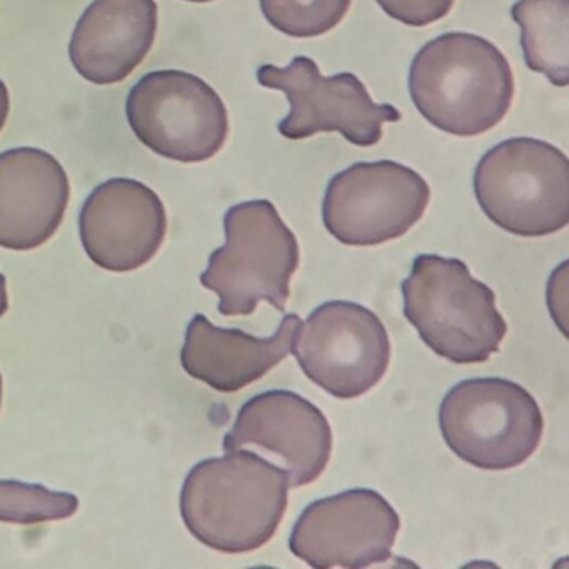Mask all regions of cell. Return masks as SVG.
<instances>
[{"mask_svg": "<svg viewBox=\"0 0 569 569\" xmlns=\"http://www.w3.org/2000/svg\"><path fill=\"white\" fill-rule=\"evenodd\" d=\"M284 469L248 449L198 462L181 489L186 528L208 548L242 555L271 541L288 509Z\"/></svg>", "mask_w": 569, "mask_h": 569, "instance_id": "obj_1", "label": "cell"}, {"mask_svg": "<svg viewBox=\"0 0 569 569\" xmlns=\"http://www.w3.org/2000/svg\"><path fill=\"white\" fill-rule=\"evenodd\" d=\"M409 92L422 118L459 138L485 134L508 114L515 76L502 52L468 32L428 42L409 69Z\"/></svg>", "mask_w": 569, "mask_h": 569, "instance_id": "obj_2", "label": "cell"}, {"mask_svg": "<svg viewBox=\"0 0 569 569\" xmlns=\"http://www.w3.org/2000/svg\"><path fill=\"white\" fill-rule=\"evenodd\" d=\"M405 316L422 342L456 365H479L499 351L508 332L496 296L459 259L421 254L402 281Z\"/></svg>", "mask_w": 569, "mask_h": 569, "instance_id": "obj_3", "label": "cell"}, {"mask_svg": "<svg viewBox=\"0 0 569 569\" xmlns=\"http://www.w3.org/2000/svg\"><path fill=\"white\" fill-rule=\"evenodd\" d=\"M226 244L209 258L201 284L222 316H251L259 302L284 311L299 268V244L272 202L248 201L224 216Z\"/></svg>", "mask_w": 569, "mask_h": 569, "instance_id": "obj_4", "label": "cell"}, {"mask_svg": "<svg viewBox=\"0 0 569 569\" xmlns=\"http://www.w3.org/2000/svg\"><path fill=\"white\" fill-rule=\"evenodd\" d=\"M482 212L521 238L555 234L569 222V162L538 139L515 138L489 149L475 171Z\"/></svg>", "mask_w": 569, "mask_h": 569, "instance_id": "obj_5", "label": "cell"}, {"mask_svg": "<svg viewBox=\"0 0 569 569\" xmlns=\"http://www.w3.org/2000/svg\"><path fill=\"white\" fill-rule=\"evenodd\" d=\"M439 428L462 461L505 471L535 455L545 419L522 386L501 378H475L449 389L439 408Z\"/></svg>", "mask_w": 569, "mask_h": 569, "instance_id": "obj_6", "label": "cell"}, {"mask_svg": "<svg viewBox=\"0 0 569 569\" xmlns=\"http://www.w3.org/2000/svg\"><path fill=\"white\" fill-rule=\"evenodd\" d=\"M136 138L156 154L194 164L214 158L228 141L229 118L218 92L198 76L149 72L126 102Z\"/></svg>", "mask_w": 569, "mask_h": 569, "instance_id": "obj_7", "label": "cell"}, {"mask_svg": "<svg viewBox=\"0 0 569 569\" xmlns=\"http://www.w3.org/2000/svg\"><path fill=\"white\" fill-rule=\"evenodd\" d=\"M428 182L395 161L356 162L326 189L322 221L346 246L385 244L405 236L425 216Z\"/></svg>", "mask_w": 569, "mask_h": 569, "instance_id": "obj_8", "label": "cell"}, {"mask_svg": "<svg viewBox=\"0 0 569 569\" xmlns=\"http://www.w3.org/2000/svg\"><path fill=\"white\" fill-rule=\"evenodd\" d=\"M291 351L302 372L338 399L366 395L391 361V341L381 319L349 301L315 309L296 332Z\"/></svg>", "mask_w": 569, "mask_h": 569, "instance_id": "obj_9", "label": "cell"}, {"mask_svg": "<svg viewBox=\"0 0 569 569\" xmlns=\"http://www.w3.org/2000/svg\"><path fill=\"white\" fill-rule=\"evenodd\" d=\"M258 81L288 98L291 111L279 122V132L291 141L336 131L351 144L369 148L381 141L385 122L401 121L395 106L372 102L361 79L351 72L322 78L318 64L306 56L292 59L288 68L261 66Z\"/></svg>", "mask_w": 569, "mask_h": 569, "instance_id": "obj_10", "label": "cell"}, {"mask_svg": "<svg viewBox=\"0 0 569 569\" xmlns=\"http://www.w3.org/2000/svg\"><path fill=\"white\" fill-rule=\"evenodd\" d=\"M401 519L375 489H349L311 502L292 528L289 549L312 568L361 569L391 558Z\"/></svg>", "mask_w": 569, "mask_h": 569, "instance_id": "obj_11", "label": "cell"}, {"mask_svg": "<svg viewBox=\"0 0 569 569\" xmlns=\"http://www.w3.org/2000/svg\"><path fill=\"white\" fill-rule=\"evenodd\" d=\"M224 451L249 448L284 469L291 488L308 486L325 472L331 458L332 431L318 406L286 389H272L244 402Z\"/></svg>", "mask_w": 569, "mask_h": 569, "instance_id": "obj_12", "label": "cell"}, {"mask_svg": "<svg viewBox=\"0 0 569 569\" xmlns=\"http://www.w3.org/2000/svg\"><path fill=\"white\" fill-rule=\"evenodd\" d=\"M79 231L86 252L99 268L131 272L158 254L168 216L148 186L134 179H109L86 199Z\"/></svg>", "mask_w": 569, "mask_h": 569, "instance_id": "obj_13", "label": "cell"}, {"mask_svg": "<svg viewBox=\"0 0 569 569\" xmlns=\"http://www.w3.org/2000/svg\"><path fill=\"white\" fill-rule=\"evenodd\" d=\"M71 198L61 162L36 148L0 154V248L31 251L58 231Z\"/></svg>", "mask_w": 569, "mask_h": 569, "instance_id": "obj_14", "label": "cell"}, {"mask_svg": "<svg viewBox=\"0 0 569 569\" xmlns=\"http://www.w3.org/2000/svg\"><path fill=\"white\" fill-rule=\"evenodd\" d=\"M158 14L154 0H94L69 44L76 71L98 86L128 79L154 44Z\"/></svg>", "mask_w": 569, "mask_h": 569, "instance_id": "obj_15", "label": "cell"}, {"mask_svg": "<svg viewBox=\"0 0 569 569\" xmlns=\"http://www.w3.org/2000/svg\"><path fill=\"white\" fill-rule=\"evenodd\" d=\"M301 325L292 312L284 316L274 335L254 338L241 329L218 328L204 315H196L186 329L182 368L216 391H241L288 358Z\"/></svg>", "mask_w": 569, "mask_h": 569, "instance_id": "obj_16", "label": "cell"}, {"mask_svg": "<svg viewBox=\"0 0 569 569\" xmlns=\"http://www.w3.org/2000/svg\"><path fill=\"white\" fill-rule=\"evenodd\" d=\"M511 18L521 29L526 66L552 86L569 82V0H518Z\"/></svg>", "mask_w": 569, "mask_h": 569, "instance_id": "obj_17", "label": "cell"}, {"mask_svg": "<svg viewBox=\"0 0 569 569\" xmlns=\"http://www.w3.org/2000/svg\"><path fill=\"white\" fill-rule=\"evenodd\" d=\"M79 509L78 496L51 491L32 482L0 481V521L39 525L71 518Z\"/></svg>", "mask_w": 569, "mask_h": 569, "instance_id": "obj_18", "label": "cell"}, {"mask_svg": "<svg viewBox=\"0 0 569 569\" xmlns=\"http://www.w3.org/2000/svg\"><path fill=\"white\" fill-rule=\"evenodd\" d=\"M272 28L291 38H318L348 14L352 0H259Z\"/></svg>", "mask_w": 569, "mask_h": 569, "instance_id": "obj_19", "label": "cell"}, {"mask_svg": "<svg viewBox=\"0 0 569 569\" xmlns=\"http://www.w3.org/2000/svg\"><path fill=\"white\" fill-rule=\"evenodd\" d=\"M389 18L411 26L425 28L446 18L455 6V0H376Z\"/></svg>", "mask_w": 569, "mask_h": 569, "instance_id": "obj_20", "label": "cell"}, {"mask_svg": "<svg viewBox=\"0 0 569 569\" xmlns=\"http://www.w3.org/2000/svg\"><path fill=\"white\" fill-rule=\"evenodd\" d=\"M9 111H11V98H9L8 86L0 81V132L8 122Z\"/></svg>", "mask_w": 569, "mask_h": 569, "instance_id": "obj_21", "label": "cell"}, {"mask_svg": "<svg viewBox=\"0 0 569 569\" xmlns=\"http://www.w3.org/2000/svg\"><path fill=\"white\" fill-rule=\"evenodd\" d=\"M9 309V296H8V281L6 276L0 274V318L8 312Z\"/></svg>", "mask_w": 569, "mask_h": 569, "instance_id": "obj_22", "label": "cell"}, {"mask_svg": "<svg viewBox=\"0 0 569 569\" xmlns=\"http://www.w3.org/2000/svg\"><path fill=\"white\" fill-rule=\"evenodd\" d=\"M186 2H196V4H206V2H212V0H186Z\"/></svg>", "mask_w": 569, "mask_h": 569, "instance_id": "obj_23", "label": "cell"}, {"mask_svg": "<svg viewBox=\"0 0 569 569\" xmlns=\"http://www.w3.org/2000/svg\"><path fill=\"white\" fill-rule=\"evenodd\" d=\"M0 406H2V375H0Z\"/></svg>", "mask_w": 569, "mask_h": 569, "instance_id": "obj_24", "label": "cell"}]
</instances>
